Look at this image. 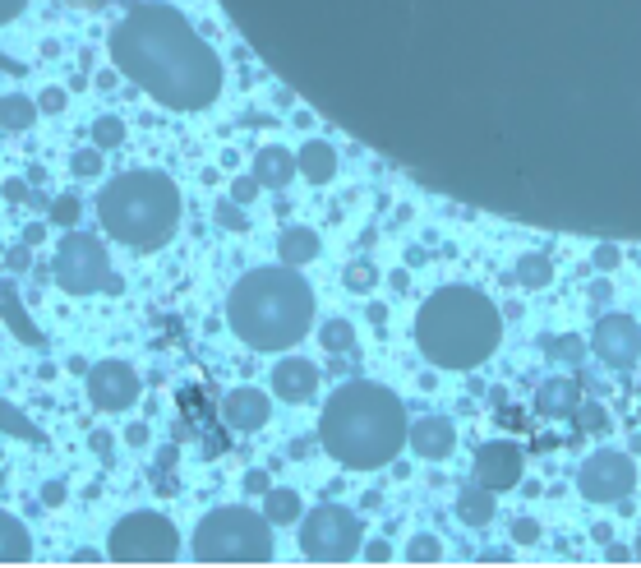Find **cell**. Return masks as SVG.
I'll list each match as a JSON object with an SVG mask.
<instances>
[{"instance_id": "22", "label": "cell", "mask_w": 641, "mask_h": 568, "mask_svg": "<svg viewBox=\"0 0 641 568\" xmlns=\"http://www.w3.org/2000/svg\"><path fill=\"white\" fill-rule=\"evenodd\" d=\"M263 518L273 522V527H296V522L305 518V499H300V490L273 485V490L263 495Z\"/></svg>"}, {"instance_id": "50", "label": "cell", "mask_w": 641, "mask_h": 568, "mask_svg": "<svg viewBox=\"0 0 641 568\" xmlns=\"http://www.w3.org/2000/svg\"><path fill=\"white\" fill-rule=\"evenodd\" d=\"M28 208H37V213H47V208H51V194L33 190V194H28Z\"/></svg>"}, {"instance_id": "37", "label": "cell", "mask_w": 641, "mask_h": 568, "mask_svg": "<svg viewBox=\"0 0 641 568\" xmlns=\"http://www.w3.org/2000/svg\"><path fill=\"white\" fill-rule=\"evenodd\" d=\"M28 268H33V245H10V250H5V273H28Z\"/></svg>"}, {"instance_id": "2", "label": "cell", "mask_w": 641, "mask_h": 568, "mask_svg": "<svg viewBox=\"0 0 641 568\" xmlns=\"http://www.w3.org/2000/svg\"><path fill=\"white\" fill-rule=\"evenodd\" d=\"M411 421H406L402 398L383 384H342L323 402L319 416V444L346 472H379L402 453Z\"/></svg>"}, {"instance_id": "45", "label": "cell", "mask_w": 641, "mask_h": 568, "mask_svg": "<svg viewBox=\"0 0 641 568\" xmlns=\"http://www.w3.org/2000/svg\"><path fill=\"white\" fill-rule=\"evenodd\" d=\"M148 439H153V430H148V425H143V421L125 425V444H130V448H143V444H148Z\"/></svg>"}, {"instance_id": "36", "label": "cell", "mask_w": 641, "mask_h": 568, "mask_svg": "<svg viewBox=\"0 0 641 568\" xmlns=\"http://www.w3.org/2000/svg\"><path fill=\"white\" fill-rule=\"evenodd\" d=\"M577 425L595 435V430H605V425H609V411L600 407V402H582V407H577Z\"/></svg>"}, {"instance_id": "14", "label": "cell", "mask_w": 641, "mask_h": 568, "mask_svg": "<svg viewBox=\"0 0 641 568\" xmlns=\"http://www.w3.org/2000/svg\"><path fill=\"white\" fill-rule=\"evenodd\" d=\"M273 416V398L263 388H231L222 398V425L226 430H240V435H254L263 430Z\"/></svg>"}, {"instance_id": "6", "label": "cell", "mask_w": 641, "mask_h": 568, "mask_svg": "<svg viewBox=\"0 0 641 568\" xmlns=\"http://www.w3.org/2000/svg\"><path fill=\"white\" fill-rule=\"evenodd\" d=\"M190 555L199 564H268L277 555L273 522L263 518V508L222 504L199 518Z\"/></svg>"}, {"instance_id": "49", "label": "cell", "mask_w": 641, "mask_h": 568, "mask_svg": "<svg viewBox=\"0 0 641 568\" xmlns=\"http://www.w3.org/2000/svg\"><path fill=\"white\" fill-rule=\"evenodd\" d=\"M88 444H93V453H102V458H107L111 448H116V439H111L107 430H93V435H88Z\"/></svg>"}, {"instance_id": "19", "label": "cell", "mask_w": 641, "mask_h": 568, "mask_svg": "<svg viewBox=\"0 0 641 568\" xmlns=\"http://www.w3.org/2000/svg\"><path fill=\"white\" fill-rule=\"evenodd\" d=\"M323 250L319 241V231L305 227V222H291V227H282V236H277V259H282L286 268H305L314 264Z\"/></svg>"}, {"instance_id": "51", "label": "cell", "mask_w": 641, "mask_h": 568, "mask_svg": "<svg viewBox=\"0 0 641 568\" xmlns=\"http://www.w3.org/2000/svg\"><path fill=\"white\" fill-rule=\"evenodd\" d=\"M0 485H5V472H0Z\"/></svg>"}, {"instance_id": "35", "label": "cell", "mask_w": 641, "mask_h": 568, "mask_svg": "<svg viewBox=\"0 0 641 568\" xmlns=\"http://www.w3.org/2000/svg\"><path fill=\"white\" fill-rule=\"evenodd\" d=\"M70 171L74 176H79V181H84V176H97V171H102V148H74V158H70Z\"/></svg>"}, {"instance_id": "34", "label": "cell", "mask_w": 641, "mask_h": 568, "mask_svg": "<svg viewBox=\"0 0 641 568\" xmlns=\"http://www.w3.org/2000/svg\"><path fill=\"white\" fill-rule=\"evenodd\" d=\"M217 227H226V231H250L245 204H236V199H217Z\"/></svg>"}, {"instance_id": "3", "label": "cell", "mask_w": 641, "mask_h": 568, "mask_svg": "<svg viewBox=\"0 0 641 568\" xmlns=\"http://www.w3.org/2000/svg\"><path fill=\"white\" fill-rule=\"evenodd\" d=\"M226 324L245 347L286 351L309 338L314 324V287L296 268H250L226 296Z\"/></svg>"}, {"instance_id": "9", "label": "cell", "mask_w": 641, "mask_h": 568, "mask_svg": "<svg viewBox=\"0 0 641 568\" xmlns=\"http://www.w3.org/2000/svg\"><path fill=\"white\" fill-rule=\"evenodd\" d=\"M365 550V522L342 504H319L300 518V555L314 564H346Z\"/></svg>"}, {"instance_id": "21", "label": "cell", "mask_w": 641, "mask_h": 568, "mask_svg": "<svg viewBox=\"0 0 641 568\" xmlns=\"http://www.w3.org/2000/svg\"><path fill=\"white\" fill-rule=\"evenodd\" d=\"M33 559V536L14 513L0 508V564H28Z\"/></svg>"}, {"instance_id": "11", "label": "cell", "mask_w": 641, "mask_h": 568, "mask_svg": "<svg viewBox=\"0 0 641 568\" xmlns=\"http://www.w3.org/2000/svg\"><path fill=\"white\" fill-rule=\"evenodd\" d=\"M84 388H88V402L97 411H130L134 402L143 398V379L134 365L125 361H97L84 370Z\"/></svg>"}, {"instance_id": "33", "label": "cell", "mask_w": 641, "mask_h": 568, "mask_svg": "<svg viewBox=\"0 0 641 568\" xmlns=\"http://www.w3.org/2000/svg\"><path fill=\"white\" fill-rule=\"evenodd\" d=\"M439 555H443V545H439V536H429V532H416L411 545H406V559H411V564H434Z\"/></svg>"}, {"instance_id": "40", "label": "cell", "mask_w": 641, "mask_h": 568, "mask_svg": "<svg viewBox=\"0 0 641 568\" xmlns=\"http://www.w3.org/2000/svg\"><path fill=\"white\" fill-rule=\"evenodd\" d=\"M512 541H517V545H535V541H540V522H535V518H517V522H512Z\"/></svg>"}, {"instance_id": "27", "label": "cell", "mask_w": 641, "mask_h": 568, "mask_svg": "<svg viewBox=\"0 0 641 568\" xmlns=\"http://www.w3.org/2000/svg\"><path fill=\"white\" fill-rule=\"evenodd\" d=\"M512 278H517V287H526V291H545L549 282H554V264H549L545 254H522Z\"/></svg>"}, {"instance_id": "42", "label": "cell", "mask_w": 641, "mask_h": 568, "mask_svg": "<svg viewBox=\"0 0 641 568\" xmlns=\"http://www.w3.org/2000/svg\"><path fill=\"white\" fill-rule=\"evenodd\" d=\"M47 236H51V227H47V222H28V227L19 231V241H24V245H33V250H37V245H47Z\"/></svg>"}, {"instance_id": "5", "label": "cell", "mask_w": 641, "mask_h": 568, "mask_svg": "<svg viewBox=\"0 0 641 568\" xmlns=\"http://www.w3.org/2000/svg\"><path fill=\"white\" fill-rule=\"evenodd\" d=\"M97 222L116 245L153 254L180 231V190L167 171H120L97 194Z\"/></svg>"}, {"instance_id": "46", "label": "cell", "mask_w": 641, "mask_h": 568, "mask_svg": "<svg viewBox=\"0 0 641 568\" xmlns=\"http://www.w3.org/2000/svg\"><path fill=\"white\" fill-rule=\"evenodd\" d=\"M42 504H47V508L65 504V481H47V485H42Z\"/></svg>"}, {"instance_id": "7", "label": "cell", "mask_w": 641, "mask_h": 568, "mask_svg": "<svg viewBox=\"0 0 641 568\" xmlns=\"http://www.w3.org/2000/svg\"><path fill=\"white\" fill-rule=\"evenodd\" d=\"M51 282L65 296H97V291L120 296L125 291V282L111 273V254L102 245V236H84V231H74V227H70V236H60L56 254H51Z\"/></svg>"}, {"instance_id": "17", "label": "cell", "mask_w": 641, "mask_h": 568, "mask_svg": "<svg viewBox=\"0 0 641 568\" xmlns=\"http://www.w3.org/2000/svg\"><path fill=\"white\" fill-rule=\"evenodd\" d=\"M250 171H254V181H259L263 190H286V185L300 176L296 153H291V148H282V144H263L259 153H254Z\"/></svg>"}, {"instance_id": "38", "label": "cell", "mask_w": 641, "mask_h": 568, "mask_svg": "<svg viewBox=\"0 0 641 568\" xmlns=\"http://www.w3.org/2000/svg\"><path fill=\"white\" fill-rule=\"evenodd\" d=\"M65 102H70V93H65V88H42V97H37V107L47 111V116H60V111H65Z\"/></svg>"}, {"instance_id": "13", "label": "cell", "mask_w": 641, "mask_h": 568, "mask_svg": "<svg viewBox=\"0 0 641 568\" xmlns=\"http://www.w3.org/2000/svg\"><path fill=\"white\" fill-rule=\"evenodd\" d=\"M522 472H526L522 448L508 444V439H494V444L475 448V485H485V490H494V495L512 490V485L522 481Z\"/></svg>"}, {"instance_id": "1", "label": "cell", "mask_w": 641, "mask_h": 568, "mask_svg": "<svg viewBox=\"0 0 641 568\" xmlns=\"http://www.w3.org/2000/svg\"><path fill=\"white\" fill-rule=\"evenodd\" d=\"M116 74L167 111H203L222 93V61L167 0H139L107 33Z\"/></svg>"}, {"instance_id": "20", "label": "cell", "mask_w": 641, "mask_h": 568, "mask_svg": "<svg viewBox=\"0 0 641 568\" xmlns=\"http://www.w3.org/2000/svg\"><path fill=\"white\" fill-rule=\"evenodd\" d=\"M296 167L309 185H328L337 176V148L323 144V139H309V144L296 153Z\"/></svg>"}, {"instance_id": "4", "label": "cell", "mask_w": 641, "mask_h": 568, "mask_svg": "<svg viewBox=\"0 0 641 568\" xmlns=\"http://www.w3.org/2000/svg\"><path fill=\"white\" fill-rule=\"evenodd\" d=\"M503 342V315L485 291L475 287H439L416 310V347L439 370H475Z\"/></svg>"}, {"instance_id": "23", "label": "cell", "mask_w": 641, "mask_h": 568, "mask_svg": "<svg viewBox=\"0 0 641 568\" xmlns=\"http://www.w3.org/2000/svg\"><path fill=\"white\" fill-rule=\"evenodd\" d=\"M37 102L24 93H0V130L5 134H28L37 125Z\"/></svg>"}, {"instance_id": "47", "label": "cell", "mask_w": 641, "mask_h": 568, "mask_svg": "<svg viewBox=\"0 0 641 568\" xmlns=\"http://www.w3.org/2000/svg\"><path fill=\"white\" fill-rule=\"evenodd\" d=\"M24 10H28V0H0V28L14 24V19H19Z\"/></svg>"}, {"instance_id": "41", "label": "cell", "mask_w": 641, "mask_h": 568, "mask_svg": "<svg viewBox=\"0 0 641 568\" xmlns=\"http://www.w3.org/2000/svg\"><path fill=\"white\" fill-rule=\"evenodd\" d=\"M259 190H263V185L254 181V171H250V176H240V181H231V199H236V204H250Z\"/></svg>"}, {"instance_id": "39", "label": "cell", "mask_w": 641, "mask_h": 568, "mask_svg": "<svg viewBox=\"0 0 641 568\" xmlns=\"http://www.w3.org/2000/svg\"><path fill=\"white\" fill-rule=\"evenodd\" d=\"M28 194H33V181H24V176H10V181H5V190H0V199H10V204H28Z\"/></svg>"}, {"instance_id": "15", "label": "cell", "mask_w": 641, "mask_h": 568, "mask_svg": "<svg viewBox=\"0 0 641 568\" xmlns=\"http://www.w3.org/2000/svg\"><path fill=\"white\" fill-rule=\"evenodd\" d=\"M268 384H273V398L300 407V402H309L319 393V365H309L305 356H282V361L273 365Z\"/></svg>"}, {"instance_id": "52", "label": "cell", "mask_w": 641, "mask_h": 568, "mask_svg": "<svg viewBox=\"0 0 641 568\" xmlns=\"http://www.w3.org/2000/svg\"><path fill=\"white\" fill-rule=\"evenodd\" d=\"M637 555H641V541H637Z\"/></svg>"}, {"instance_id": "28", "label": "cell", "mask_w": 641, "mask_h": 568, "mask_svg": "<svg viewBox=\"0 0 641 568\" xmlns=\"http://www.w3.org/2000/svg\"><path fill=\"white\" fill-rule=\"evenodd\" d=\"M319 347L333 351V356L351 351V347H356V324H351V319H328V324L319 328Z\"/></svg>"}, {"instance_id": "12", "label": "cell", "mask_w": 641, "mask_h": 568, "mask_svg": "<svg viewBox=\"0 0 641 568\" xmlns=\"http://www.w3.org/2000/svg\"><path fill=\"white\" fill-rule=\"evenodd\" d=\"M591 356L609 370H632L641 361V324L632 315H605L591 328Z\"/></svg>"}, {"instance_id": "48", "label": "cell", "mask_w": 641, "mask_h": 568, "mask_svg": "<svg viewBox=\"0 0 641 568\" xmlns=\"http://www.w3.org/2000/svg\"><path fill=\"white\" fill-rule=\"evenodd\" d=\"M245 490H250V495H268L273 481H268V472H245Z\"/></svg>"}, {"instance_id": "16", "label": "cell", "mask_w": 641, "mask_h": 568, "mask_svg": "<svg viewBox=\"0 0 641 568\" xmlns=\"http://www.w3.org/2000/svg\"><path fill=\"white\" fill-rule=\"evenodd\" d=\"M406 444L416 448V458L425 462H443L457 448V430H452L448 416H425V421L411 425V435H406Z\"/></svg>"}, {"instance_id": "25", "label": "cell", "mask_w": 641, "mask_h": 568, "mask_svg": "<svg viewBox=\"0 0 641 568\" xmlns=\"http://www.w3.org/2000/svg\"><path fill=\"white\" fill-rule=\"evenodd\" d=\"M0 319H5V324H10L14 333L28 342V347H37V342H42V333H37V328L24 319V305H19V291H14L10 278H0Z\"/></svg>"}, {"instance_id": "18", "label": "cell", "mask_w": 641, "mask_h": 568, "mask_svg": "<svg viewBox=\"0 0 641 568\" xmlns=\"http://www.w3.org/2000/svg\"><path fill=\"white\" fill-rule=\"evenodd\" d=\"M577 407H582V384H577V379L554 375V379H545V384L535 388V411L549 416V421H558V416H577Z\"/></svg>"}, {"instance_id": "8", "label": "cell", "mask_w": 641, "mask_h": 568, "mask_svg": "<svg viewBox=\"0 0 641 568\" xmlns=\"http://www.w3.org/2000/svg\"><path fill=\"white\" fill-rule=\"evenodd\" d=\"M107 559H116V564H171V559H180L176 522L162 513H148V508L125 513L107 536Z\"/></svg>"}, {"instance_id": "44", "label": "cell", "mask_w": 641, "mask_h": 568, "mask_svg": "<svg viewBox=\"0 0 641 568\" xmlns=\"http://www.w3.org/2000/svg\"><path fill=\"white\" fill-rule=\"evenodd\" d=\"M360 555H365L369 564H388V559H392V545H388V541H383V536H379V541H369L365 550H360Z\"/></svg>"}, {"instance_id": "29", "label": "cell", "mask_w": 641, "mask_h": 568, "mask_svg": "<svg viewBox=\"0 0 641 568\" xmlns=\"http://www.w3.org/2000/svg\"><path fill=\"white\" fill-rule=\"evenodd\" d=\"M79 218H84V199L79 194H56L51 199V208H47V222L51 227H79Z\"/></svg>"}, {"instance_id": "32", "label": "cell", "mask_w": 641, "mask_h": 568, "mask_svg": "<svg viewBox=\"0 0 641 568\" xmlns=\"http://www.w3.org/2000/svg\"><path fill=\"white\" fill-rule=\"evenodd\" d=\"M93 144L102 148V153L120 148V144H125V121H120V116H97V121H93Z\"/></svg>"}, {"instance_id": "24", "label": "cell", "mask_w": 641, "mask_h": 568, "mask_svg": "<svg viewBox=\"0 0 641 568\" xmlns=\"http://www.w3.org/2000/svg\"><path fill=\"white\" fill-rule=\"evenodd\" d=\"M494 508H499V499H494V490H485V485H471V490L457 495V518H462L466 527H489V522H494Z\"/></svg>"}, {"instance_id": "30", "label": "cell", "mask_w": 641, "mask_h": 568, "mask_svg": "<svg viewBox=\"0 0 641 568\" xmlns=\"http://www.w3.org/2000/svg\"><path fill=\"white\" fill-rule=\"evenodd\" d=\"M0 435H19V439H28V444H37V439H42V430H37V425L28 421L19 407L0 402Z\"/></svg>"}, {"instance_id": "43", "label": "cell", "mask_w": 641, "mask_h": 568, "mask_svg": "<svg viewBox=\"0 0 641 568\" xmlns=\"http://www.w3.org/2000/svg\"><path fill=\"white\" fill-rule=\"evenodd\" d=\"M595 268H600V273H609V268H618V245H595Z\"/></svg>"}, {"instance_id": "26", "label": "cell", "mask_w": 641, "mask_h": 568, "mask_svg": "<svg viewBox=\"0 0 641 568\" xmlns=\"http://www.w3.org/2000/svg\"><path fill=\"white\" fill-rule=\"evenodd\" d=\"M540 347H545V356L549 361H558V365H582L586 356H591V342L586 338H577V333H549V338H540Z\"/></svg>"}, {"instance_id": "31", "label": "cell", "mask_w": 641, "mask_h": 568, "mask_svg": "<svg viewBox=\"0 0 641 568\" xmlns=\"http://www.w3.org/2000/svg\"><path fill=\"white\" fill-rule=\"evenodd\" d=\"M342 287H346V291H356V296H369V291L379 287V268L369 264V259H356V264H346Z\"/></svg>"}, {"instance_id": "10", "label": "cell", "mask_w": 641, "mask_h": 568, "mask_svg": "<svg viewBox=\"0 0 641 568\" xmlns=\"http://www.w3.org/2000/svg\"><path fill=\"white\" fill-rule=\"evenodd\" d=\"M632 485H637V462L623 448H600L577 472V495L586 504H623L632 495Z\"/></svg>"}]
</instances>
